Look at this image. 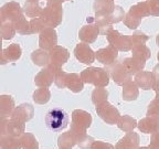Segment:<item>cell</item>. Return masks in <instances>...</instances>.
Wrapping results in <instances>:
<instances>
[{
  "label": "cell",
  "mask_w": 159,
  "mask_h": 149,
  "mask_svg": "<svg viewBox=\"0 0 159 149\" xmlns=\"http://www.w3.org/2000/svg\"><path fill=\"white\" fill-rule=\"evenodd\" d=\"M92 124V116L91 114L82 109H75L72 113V126H71V133L74 135L76 140L86 135V129Z\"/></svg>",
  "instance_id": "1"
},
{
  "label": "cell",
  "mask_w": 159,
  "mask_h": 149,
  "mask_svg": "<svg viewBox=\"0 0 159 149\" xmlns=\"http://www.w3.org/2000/svg\"><path fill=\"white\" fill-rule=\"evenodd\" d=\"M63 9L62 2H47V6L42 8L40 18L47 27L54 28L59 25L62 21Z\"/></svg>",
  "instance_id": "2"
},
{
  "label": "cell",
  "mask_w": 159,
  "mask_h": 149,
  "mask_svg": "<svg viewBox=\"0 0 159 149\" xmlns=\"http://www.w3.org/2000/svg\"><path fill=\"white\" fill-rule=\"evenodd\" d=\"M44 120L50 130L60 133L64 130L69 125V115L62 108H53L47 113Z\"/></svg>",
  "instance_id": "3"
},
{
  "label": "cell",
  "mask_w": 159,
  "mask_h": 149,
  "mask_svg": "<svg viewBox=\"0 0 159 149\" xmlns=\"http://www.w3.org/2000/svg\"><path fill=\"white\" fill-rule=\"evenodd\" d=\"M83 83L93 84L96 87H105L109 83L108 73L101 67H89L81 73Z\"/></svg>",
  "instance_id": "4"
},
{
  "label": "cell",
  "mask_w": 159,
  "mask_h": 149,
  "mask_svg": "<svg viewBox=\"0 0 159 149\" xmlns=\"http://www.w3.org/2000/svg\"><path fill=\"white\" fill-rule=\"evenodd\" d=\"M95 109H96L97 115H98L106 124L115 125L117 123V120L119 119V117H120L118 109L115 106H113L112 104H109L107 101L96 105V108Z\"/></svg>",
  "instance_id": "5"
},
{
  "label": "cell",
  "mask_w": 159,
  "mask_h": 149,
  "mask_svg": "<svg viewBox=\"0 0 159 149\" xmlns=\"http://www.w3.org/2000/svg\"><path fill=\"white\" fill-rule=\"evenodd\" d=\"M106 37L109 44L114 47L117 51H128L132 47L130 37H125L114 29H109L106 32Z\"/></svg>",
  "instance_id": "6"
},
{
  "label": "cell",
  "mask_w": 159,
  "mask_h": 149,
  "mask_svg": "<svg viewBox=\"0 0 159 149\" xmlns=\"http://www.w3.org/2000/svg\"><path fill=\"white\" fill-rule=\"evenodd\" d=\"M89 25H83L82 29L80 30L79 37L84 43H93L97 39L99 33V27L96 25L95 20L92 17L87 18Z\"/></svg>",
  "instance_id": "7"
},
{
  "label": "cell",
  "mask_w": 159,
  "mask_h": 149,
  "mask_svg": "<svg viewBox=\"0 0 159 149\" xmlns=\"http://www.w3.org/2000/svg\"><path fill=\"white\" fill-rule=\"evenodd\" d=\"M0 9H1V13H2L5 21L15 22L16 20L23 16V9L16 1H10V2L5 3Z\"/></svg>",
  "instance_id": "8"
},
{
  "label": "cell",
  "mask_w": 159,
  "mask_h": 149,
  "mask_svg": "<svg viewBox=\"0 0 159 149\" xmlns=\"http://www.w3.org/2000/svg\"><path fill=\"white\" fill-rule=\"evenodd\" d=\"M57 42V37L55 30L51 27H47L40 32L39 37V45L41 49L45 50V51H50V50L54 47Z\"/></svg>",
  "instance_id": "9"
},
{
  "label": "cell",
  "mask_w": 159,
  "mask_h": 149,
  "mask_svg": "<svg viewBox=\"0 0 159 149\" xmlns=\"http://www.w3.org/2000/svg\"><path fill=\"white\" fill-rule=\"evenodd\" d=\"M50 56V64H52L53 66L61 69L64 63L67 62V60L70 57V53L65 47H60V45H55L54 47L50 50L49 52Z\"/></svg>",
  "instance_id": "10"
},
{
  "label": "cell",
  "mask_w": 159,
  "mask_h": 149,
  "mask_svg": "<svg viewBox=\"0 0 159 149\" xmlns=\"http://www.w3.org/2000/svg\"><path fill=\"white\" fill-rule=\"evenodd\" d=\"M74 55L80 62L92 64L95 60V53L87 43H79L74 50Z\"/></svg>",
  "instance_id": "11"
},
{
  "label": "cell",
  "mask_w": 159,
  "mask_h": 149,
  "mask_svg": "<svg viewBox=\"0 0 159 149\" xmlns=\"http://www.w3.org/2000/svg\"><path fill=\"white\" fill-rule=\"evenodd\" d=\"M117 56H118L117 50L114 47H112V45L98 50L95 53V57L97 59V61L104 65H111L113 63H115Z\"/></svg>",
  "instance_id": "12"
},
{
  "label": "cell",
  "mask_w": 159,
  "mask_h": 149,
  "mask_svg": "<svg viewBox=\"0 0 159 149\" xmlns=\"http://www.w3.org/2000/svg\"><path fill=\"white\" fill-rule=\"evenodd\" d=\"M33 114H34V108H33L32 105L25 103V104L19 105L13 109L12 114H11V118L19 119L21 122L27 123L30 119H32Z\"/></svg>",
  "instance_id": "13"
},
{
  "label": "cell",
  "mask_w": 159,
  "mask_h": 149,
  "mask_svg": "<svg viewBox=\"0 0 159 149\" xmlns=\"http://www.w3.org/2000/svg\"><path fill=\"white\" fill-rule=\"evenodd\" d=\"M137 127L144 134H154L159 132V117L148 116L137 123Z\"/></svg>",
  "instance_id": "14"
},
{
  "label": "cell",
  "mask_w": 159,
  "mask_h": 149,
  "mask_svg": "<svg viewBox=\"0 0 159 149\" xmlns=\"http://www.w3.org/2000/svg\"><path fill=\"white\" fill-rule=\"evenodd\" d=\"M139 147V135L134 132L127 133L116 144L115 149H137Z\"/></svg>",
  "instance_id": "15"
},
{
  "label": "cell",
  "mask_w": 159,
  "mask_h": 149,
  "mask_svg": "<svg viewBox=\"0 0 159 149\" xmlns=\"http://www.w3.org/2000/svg\"><path fill=\"white\" fill-rule=\"evenodd\" d=\"M55 73L52 70L47 67L40 71L34 77V83L38 87H49L50 85L54 82Z\"/></svg>",
  "instance_id": "16"
},
{
  "label": "cell",
  "mask_w": 159,
  "mask_h": 149,
  "mask_svg": "<svg viewBox=\"0 0 159 149\" xmlns=\"http://www.w3.org/2000/svg\"><path fill=\"white\" fill-rule=\"evenodd\" d=\"M112 77L117 85H123L124 83L130 81L132 74H129L127 72V70L124 67L123 63H119L112 69Z\"/></svg>",
  "instance_id": "17"
},
{
  "label": "cell",
  "mask_w": 159,
  "mask_h": 149,
  "mask_svg": "<svg viewBox=\"0 0 159 149\" xmlns=\"http://www.w3.org/2000/svg\"><path fill=\"white\" fill-rule=\"evenodd\" d=\"M25 123L21 122L19 119L11 118L10 120L7 122L6 134L13 137H19L25 133Z\"/></svg>",
  "instance_id": "18"
},
{
  "label": "cell",
  "mask_w": 159,
  "mask_h": 149,
  "mask_svg": "<svg viewBox=\"0 0 159 149\" xmlns=\"http://www.w3.org/2000/svg\"><path fill=\"white\" fill-rule=\"evenodd\" d=\"M154 75L150 72H139L135 77V83L143 89H150L154 87Z\"/></svg>",
  "instance_id": "19"
},
{
  "label": "cell",
  "mask_w": 159,
  "mask_h": 149,
  "mask_svg": "<svg viewBox=\"0 0 159 149\" xmlns=\"http://www.w3.org/2000/svg\"><path fill=\"white\" fill-rule=\"evenodd\" d=\"M15 99L10 95H1L0 96V116L7 117L12 114L16 108Z\"/></svg>",
  "instance_id": "20"
},
{
  "label": "cell",
  "mask_w": 159,
  "mask_h": 149,
  "mask_svg": "<svg viewBox=\"0 0 159 149\" xmlns=\"http://www.w3.org/2000/svg\"><path fill=\"white\" fill-rule=\"evenodd\" d=\"M123 65L127 70V72L129 74H136V73L140 72L145 66V61L138 60L136 57H128L123 61Z\"/></svg>",
  "instance_id": "21"
},
{
  "label": "cell",
  "mask_w": 159,
  "mask_h": 149,
  "mask_svg": "<svg viewBox=\"0 0 159 149\" xmlns=\"http://www.w3.org/2000/svg\"><path fill=\"white\" fill-rule=\"evenodd\" d=\"M84 83H83L82 79L79 74L76 73H67L66 76V87L72 91L73 93H80L83 89Z\"/></svg>",
  "instance_id": "22"
},
{
  "label": "cell",
  "mask_w": 159,
  "mask_h": 149,
  "mask_svg": "<svg viewBox=\"0 0 159 149\" xmlns=\"http://www.w3.org/2000/svg\"><path fill=\"white\" fill-rule=\"evenodd\" d=\"M22 55V50L18 43H12L10 44L7 49L3 50V56L8 62H15L21 57Z\"/></svg>",
  "instance_id": "23"
},
{
  "label": "cell",
  "mask_w": 159,
  "mask_h": 149,
  "mask_svg": "<svg viewBox=\"0 0 159 149\" xmlns=\"http://www.w3.org/2000/svg\"><path fill=\"white\" fill-rule=\"evenodd\" d=\"M39 1L40 0H30V1L25 0V7H23V12L27 15V17L29 18L40 17L41 11H42V8L40 7Z\"/></svg>",
  "instance_id": "24"
},
{
  "label": "cell",
  "mask_w": 159,
  "mask_h": 149,
  "mask_svg": "<svg viewBox=\"0 0 159 149\" xmlns=\"http://www.w3.org/2000/svg\"><path fill=\"white\" fill-rule=\"evenodd\" d=\"M114 7L113 0H96L94 2V10L96 15H109Z\"/></svg>",
  "instance_id": "25"
},
{
  "label": "cell",
  "mask_w": 159,
  "mask_h": 149,
  "mask_svg": "<svg viewBox=\"0 0 159 149\" xmlns=\"http://www.w3.org/2000/svg\"><path fill=\"white\" fill-rule=\"evenodd\" d=\"M31 60L38 66H47L50 63V56L49 53L43 49H39L33 51L31 54Z\"/></svg>",
  "instance_id": "26"
},
{
  "label": "cell",
  "mask_w": 159,
  "mask_h": 149,
  "mask_svg": "<svg viewBox=\"0 0 159 149\" xmlns=\"http://www.w3.org/2000/svg\"><path fill=\"white\" fill-rule=\"evenodd\" d=\"M116 124H117V126H118V128L122 129L123 132H125V133L133 132L134 128L137 127V122L133 118V117L128 116V115L120 116L118 120H117Z\"/></svg>",
  "instance_id": "27"
},
{
  "label": "cell",
  "mask_w": 159,
  "mask_h": 149,
  "mask_svg": "<svg viewBox=\"0 0 159 149\" xmlns=\"http://www.w3.org/2000/svg\"><path fill=\"white\" fill-rule=\"evenodd\" d=\"M123 98L125 101H135L138 96V88L136 83L128 81L123 84Z\"/></svg>",
  "instance_id": "28"
},
{
  "label": "cell",
  "mask_w": 159,
  "mask_h": 149,
  "mask_svg": "<svg viewBox=\"0 0 159 149\" xmlns=\"http://www.w3.org/2000/svg\"><path fill=\"white\" fill-rule=\"evenodd\" d=\"M60 148H65V149H72L75 145H77V140L74 137V135L70 132H66L62 134L59 137V142H57Z\"/></svg>",
  "instance_id": "29"
},
{
  "label": "cell",
  "mask_w": 159,
  "mask_h": 149,
  "mask_svg": "<svg viewBox=\"0 0 159 149\" xmlns=\"http://www.w3.org/2000/svg\"><path fill=\"white\" fill-rule=\"evenodd\" d=\"M0 148L2 149H21V142H20L19 137H13L10 135L5 134L1 138V145Z\"/></svg>",
  "instance_id": "30"
},
{
  "label": "cell",
  "mask_w": 159,
  "mask_h": 149,
  "mask_svg": "<svg viewBox=\"0 0 159 149\" xmlns=\"http://www.w3.org/2000/svg\"><path fill=\"white\" fill-rule=\"evenodd\" d=\"M19 139L22 149H39V142L32 134L23 133L21 136H19Z\"/></svg>",
  "instance_id": "31"
},
{
  "label": "cell",
  "mask_w": 159,
  "mask_h": 149,
  "mask_svg": "<svg viewBox=\"0 0 159 149\" xmlns=\"http://www.w3.org/2000/svg\"><path fill=\"white\" fill-rule=\"evenodd\" d=\"M13 25H15L16 32H18L19 34H22V35L31 34V31H30V22L28 21L25 16L20 17L18 20H16L15 22H13Z\"/></svg>",
  "instance_id": "32"
},
{
  "label": "cell",
  "mask_w": 159,
  "mask_h": 149,
  "mask_svg": "<svg viewBox=\"0 0 159 149\" xmlns=\"http://www.w3.org/2000/svg\"><path fill=\"white\" fill-rule=\"evenodd\" d=\"M50 97H51V93L47 87H39L33 93L32 98L37 104H47L50 101Z\"/></svg>",
  "instance_id": "33"
},
{
  "label": "cell",
  "mask_w": 159,
  "mask_h": 149,
  "mask_svg": "<svg viewBox=\"0 0 159 149\" xmlns=\"http://www.w3.org/2000/svg\"><path fill=\"white\" fill-rule=\"evenodd\" d=\"M16 34V29L13 22L3 21L0 27V37L5 40H11Z\"/></svg>",
  "instance_id": "34"
},
{
  "label": "cell",
  "mask_w": 159,
  "mask_h": 149,
  "mask_svg": "<svg viewBox=\"0 0 159 149\" xmlns=\"http://www.w3.org/2000/svg\"><path fill=\"white\" fill-rule=\"evenodd\" d=\"M107 96H108V92L104 87H96L92 93V102L95 105H98L103 102H106Z\"/></svg>",
  "instance_id": "35"
},
{
  "label": "cell",
  "mask_w": 159,
  "mask_h": 149,
  "mask_svg": "<svg viewBox=\"0 0 159 149\" xmlns=\"http://www.w3.org/2000/svg\"><path fill=\"white\" fill-rule=\"evenodd\" d=\"M149 56H150V50L147 47H145L144 44L134 47V54H133V57H136V59L142 60V61H146Z\"/></svg>",
  "instance_id": "36"
},
{
  "label": "cell",
  "mask_w": 159,
  "mask_h": 149,
  "mask_svg": "<svg viewBox=\"0 0 159 149\" xmlns=\"http://www.w3.org/2000/svg\"><path fill=\"white\" fill-rule=\"evenodd\" d=\"M30 22V31H31V34H34V33H40L43 29L47 28V25H44L41 18H32V19L29 21Z\"/></svg>",
  "instance_id": "37"
},
{
  "label": "cell",
  "mask_w": 159,
  "mask_h": 149,
  "mask_svg": "<svg viewBox=\"0 0 159 149\" xmlns=\"http://www.w3.org/2000/svg\"><path fill=\"white\" fill-rule=\"evenodd\" d=\"M107 18H108V21H109L111 25H112V23L119 22V21L124 18V11H123V9L120 7L115 6L114 9H113V11L107 16Z\"/></svg>",
  "instance_id": "38"
},
{
  "label": "cell",
  "mask_w": 159,
  "mask_h": 149,
  "mask_svg": "<svg viewBox=\"0 0 159 149\" xmlns=\"http://www.w3.org/2000/svg\"><path fill=\"white\" fill-rule=\"evenodd\" d=\"M66 76L67 73L60 70L59 72L55 73V77H54V83L60 87V88H64L66 87Z\"/></svg>",
  "instance_id": "39"
},
{
  "label": "cell",
  "mask_w": 159,
  "mask_h": 149,
  "mask_svg": "<svg viewBox=\"0 0 159 149\" xmlns=\"http://www.w3.org/2000/svg\"><path fill=\"white\" fill-rule=\"evenodd\" d=\"M148 40V37L144 34L142 32H137L135 33L133 37H130V41H132V45L134 44V47H137V45H142L146 42Z\"/></svg>",
  "instance_id": "40"
},
{
  "label": "cell",
  "mask_w": 159,
  "mask_h": 149,
  "mask_svg": "<svg viewBox=\"0 0 159 149\" xmlns=\"http://www.w3.org/2000/svg\"><path fill=\"white\" fill-rule=\"evenodd\" d=\"M93 142H94V139H93L91 136L85 135L84 137H82V138L77 142V145H79V147L81 149H91Z\"/></svg>",
  "instance_id": "41"
},
{
  "label": "cell",
  "mask_w": 159,
  "mask_h": 149,
  "mask_svg": "<svg viewBox=\"0 0 159 149\" xmlns=\"http://www.w3.org/2000/svg\"><path fill=\"white\" fill-rule=\"evenodd\" d=\"M147 115H148V116L159 117V99L156 98L155 101H152V102L149 104Z\"/></svg>",
  "instance_id": "42"
},
{
  "label": "cell",
  "mask_w": 159,
  "mask_h": 149,
  "mask_svg": "<svg viewBox=\"0 0 159 149\" xmlns=\"http://www.w3.org/2000/svg\"><path fill=\"white\" fill-rule=\"evenodd\" d=\"M91 149H115V147L113 146L112 144H108V142H99V140L95 142L94 140V142H93Z\"/></svg>",
  "instance_id": "43"
},
{
  "label": "cell",
  "mask_w": 159,
  "mask_h": 149,
  "mask_svg": "<svg viewBox=\"0 0 159 149\" xmlns=\"http://www.w3.org/2000/svg\"><path fill=\"white\" fill-rule=\"evenodd\" d=\"M149 149H159V132L154 133L150 138Z\"/></svg>",
  "instance_id": "44"
},
{
  "label": "cell",
  "mask_w": 159,
  "mask_h": 149,
  "mask_svg": "<svg viewBox=\"0 0 159 149\" xmlns=\"http://www.w3.org/2000/svg\"><path fill=\"white\" fill-rule=\"evenodd\" d=\"M7 118L3 116H0V134L5 135L6 134V126H7Z\"/></svg>",
  "instance_id": "45"
},
{
  "label": "cell",
  "mask_w": 159,
  "mask_h": 149,
  "mask_svg": "<svg viewBox=\"0 0 159 149\" xmlns=\"http://www.w3.org/2000/svg\"><path fill=\"white\" fill-rule=\"evenodd\" d=\"M2 38L0 37V65H5L8 63V61L3 56V51H2Z\"/></svg>",
  "instance_id": "46"
},
{
  "label": "cell",
  "mask_w": 159,
  "mask_h": 149,
  "mask_svg": "<svg viewBox=\"0 0 159 149\" xmlns=\"http://www.w3.org/2000/svg\"><path fill=\"white\" fill-rule=\"evenodd\" d=\"M152 75H154L155 82H156V81H159V65L155 66L154 71H152ZM155 82H154V83H155Z\"/></svg>",
  "instance_id": "47"
},
{
  "label": "cell",
  "mask_w": 159,
  "mask_h": 149,
  "mask_svg": "<svg viewBox=\"0 0 159 149\" xmlns=\"http://www.w3.org/2000/svg\"><path fill=\"white\" fill-rule=\"evenodd\" d=\"M3 21H5V20H3L2 13H1V9H0V27H1V25H2Z\"/></svg>",
  "instance_id": "48"
},
{
  "label": "cell",
  "mask_w": 159,
  "mask_h": 149,
  "mask_svg": "<svg viewBox=\"0 0 159 149\" xmlns=\"http://www.w3.org/2000/svg\"><path fill=\"white\" fill-rule=\"evenodd\" d=\"M47 2H51V1H53V2H63L64 0H45Z\"/></svg>",
  "instance_id": "49"
},
{
  "label": "cell",
  "mask_w": 159,
  "mask_h": 149,
  "mask_svg": "<svg viewBox=\"0 0 159 149\" xmlns=\"http://www.w3.org/2000/svg\"><path fill=\"white\" fill-rule=\"evenodd\" d=\"M137 149H149V147H138Z\"/></svg>",
  "instance_id": "50"
},
{
  "label": "cell",
  "mask_w": 159,
  "mask_h": 149,
  "mask_svg": "<svg viewBox=\"0 0 159 149\" xmlns=\"http://www.w3.org/2000/svg\"><path fill=\"white\" fill-rule=\"evenodd\" d=\"M2 136H3V135L0 134V145H1V138H2Z\"/></svg>",
  "instance_id": "51"
},
{
  "label": "cell",
  "mask_w": 159,
  "mask_h": 149,
  "mask_svg": "<svg viewBox=\"0 0 159 149\" xmlns=\"http://www.w3.org/2000/svg\"><path fill=\"white\" fill-rule=\"evenodd\" d=\"M157 44L159 45V35H158V38H157Z\"/></svg>",
  "instance_id": "52"
},
{
  "label": "cell",
  "mask_w": 159,
  "mask_h": 149,
  "mask_svg": "<svg viewBox=\"0 0 159 149\" xmlns=\"http://www.w3.org/2000/svg\"><path fill=\"white\" fill-rule=\"evenodd\" d=\"M157 57H158V61H159V52H158V55H157Z\"/></svg>",
  "instance_id": "53"
},
{
  "label": "cell",
  "mask_w": 159,
  "mask_h": 149,
  "mask_svg": "<svg viewBox=\"0 0 159 149\" xmlns=\"http://www.w3.org/2000/svg\"><path fill=\"white\" fill-rule=\"evenodd\" d=\"M60 149H65V148H60Z\"/></svg>",
  "instance_id": "54"
},
{
  "label": "cell",
  "mask_w": 159,
  "mask_h": 149,
  "mask_svg": "<svg viewBox=\"0 0 159 149\" xmlns=\"http://www.w3.org/2000/svg\"><path fill=\"white\" fill-rule=\"evenodd\" d=\"M27 1H30V0H27Z\"/></svg>",
  "instance_id": "55"
},
{
  "label": "cell",
  "mask_w": 159,
  "mask_h": 149,
  "mask_svg": "<svg viewBox=\"0 0 159 149\" xmlns=\"http://www.w3.org/2000/svg\"><path fill=\"white\" fill-rule=\"evenodd\" d=\"M0 149H2V148H0Z\"/></svg>",
  "instance_id": "56"
}]
</instances>
